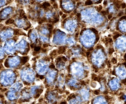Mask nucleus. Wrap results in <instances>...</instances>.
Here are the masks:
<instances>
[{"label":"nucleus","mask_w":126,"mask_h":104,"mask_svg":"<svg viewBox=\"0 0 126 104\" xmlns=\"http://www.w3.org/2000/svg\"><path fill=\"white\" fill-rule=\"evenodd\" d=\"M116 48L120 52H125L126 51V37L125 36H120L119 37L115 43Z\"/></svg>","instance_id":"14"},{"label":"nucleus","mask_w":126,"mask_h":104,"mask_svg":"<svg viewBox=\"0 0 126 104\" xmlns=\"http://www.w3.org/2000/svg\"><path fill=\"white\" fill-rule=\"evenodd\" d=\"M56 76V71L54 69H50L47 72L46 75V83L47 84H52L54 82V80Z\"/></svg>","instance_id":"18"},{"label":"nucleus","mask_w":126,"mask_h":104,"mask_svg":"<svg viewBox=\"0 0 126 104\" xmlns=\"http://www.w3.org/2000/svg\"><path fill=\"white\" fill-rule=\"evenodd\" d=\"M56 66L59 69H62V68H64L65 66V61H62V60H59V61H57L56 63Z\"/></svg>","instance_id":"36"},{"label":"nucleus","mask_w":126,"mask_h":104,"mask_svg":"<svg viewBox=\"0 0 126 104\" xmlns=\"http://www.w3.org/2000/svg\"><path fill=\"white\" fill-rule=\"evenodd\" d=\"M120 87V83L119 81L116 78H113L109 82V88L112 91H116Z\"/></svg>","instance_id":"23"},{"label":"nucleus","mask_w":126,"mask_h":104,"mask_svg":"<svg viewBox=\"0 0 126 104\" xmlns=\"http://www.w3.org/2000/svg\"><path fill=\"white\" fill-rule=\"evenodd\" d=\"M19 2L20 3H22L24 5H26V4H28L29 2H30V0H19Z\"/></svg>","instance_id":"41"},{"label":"nucleus","mask_w":126,"mask_h":104,"mask_svg":"<svg viewBox=\"0 0 126 104\" xmlns=\"http://www.w3.org/2000/svg\"><path fill=\"white\" fill-rule=\"evenodd\" d=\"M39 33H40V35H42L48 36L50 32V30L47 27H42L40 28Z\"/></svg>","instance_id":"30"},{"label":"nucleus","mask_w":126,"mask_h":104,"mask_svg":"<svg viewBox=\"0 0 126 104\" xmlns=\"http://www.w3.org/2000/svg\"><path fill=\"white\" fill-rule=\"evenodd\" d=\"M22 88H23V84H22V83L20 82V81H17V82L14 83L10 87L11 89H13V90H14V91H16V92H21Z\"/></svg>","instance_id":"25"},{"label":"nucleus","mask_w":126,"mask_h":104,"mask_svg":"<svg viewBox=\"0 0 126 104\" xmlns=\"http://www.w3.org/2000/svg\"><path fill=\"white\" fill-rule=\"evenodd\" d=\"M79 96L81 97V99L82 100V101H87L89 100V97H90V92L89 91L85 89V88H83L81 90L79 91Z\"/></svg>","instance_id":"22"},{"label":"nucleus","mask_w":126,"mask_h":104,"mask_svg":"<svg viewBox=\"0 0 126 104\" xmlns=\"http://www.w3.org/2000/svg\"><path fill=\"white\" fill-rule=\"evenodd\" d=\"M105 60V55L102 49L96 50L92 55L91 61L96 67H101Z\"/></svg>","instance_id":"6"},{"label":"nucleus","mask_w":126,"mask_h":104,"mask_svg":"<svg viewBox=\"0 0 126 104\" xmlns=\"http://www.w3.org/2000/svg\"><path fill=\"white\" fill-rule=\"evenodd\" d=\"M22 63V58H21L19 56H11L8 57L5 61V66L9 69H16L18 68Z\"/></svg>","instance_id":"7"},{"label":"nucleus","mask_w":126,"mask_h":104,"mask_svg":"<svg viewBox=\"0 0 126 104\" xmlns=\"http://www.w3.org/2000/svg\"><path fill=\"white\" fill-rule=\"evenodd\" d=\"M93 104H108V101L104 97L99 96L94 99Z\"/></svg>","instance_id":"26"},{"label":"nucleus","mask_w":126,"mask_h":104,"mask_svg":"<svg viewBox=\"0 0 126 104\" xmlns=\"http://www.w3.org/2000/svg\"><path fill=\"white\" fill-rule=\"evenodd\" d=\"M80 42L84 46L87 48L93 46L96 42L95 33L89 29L84 30L80 36Z\"/></svg>","instance_id":"3"},{"label":"nucleus","mask_w":126,"mask_h":104,"mask_svg":"<svg viewBox=\"0 0 126 104\" xmlns=\"http://www.w3.org/2000/svg\"><path fill=\"white\" fill-rule=\"evenodd\" d=\"M108 11H109L110 13H115V12H116V9H115L114 6H113V5H110L109 8H108Z\"/></svg>","instance_id":"39"},{"label":"nucleus","mask_w":126,"mask_h":104,"mask_svg":"<svg viewBox=\"0 0 126 104\" xmlns=\"http://www.w3.org/2000/svg\"><path fill=\"white\" fill-rule=\"evenodd\" d=\"M0 104H4V103H3V102H2V101L0 100Z\"/></svg>","instance_id":"47"},{"label":"nucleus","mask_w":126,"mask_h":104,"mask_svg":"<svg viewBox=\"0 0 126 104\" xmlns=\"http://www.w3.org/2000/svg\"><path fill=\"white\" fill-rule=\"evenodd\" d=\"M68 85L69 86H72V87H77L79 85V82L76 79H71L68 81Z\"/></svg>","instance_id":"32"},{"label":"nucleus","mask_w":126,"mask_h":104,"mask_svg":"<svg viewBox=\"0 0 126 104\" xmlns=\"http://www.w3.org/2000/svg\"><path fill=\"white\" fill-rule=\"evenodd\" d=\"M39 38H40V40H41L42 42H44V43H47V42L49 41V38H48L47 36H45V35H39Z\"/></svg>","instance_id":"38"},{"label":"nucleus","mask_w":126,"mask_h":104,"mask_svg":"<svg viewBox=\"0 0 126 104\" xmlns=\"http://www.w3.org/2000/svg\"><path fill=\"white\" fill-rule=\"evenodd\" d=\"M77 24H78V23H77V21L76 19H68L65 22L64 27H65V29L68 32L72 33H74L76 30V29L77 27Z\"/></svg>","instance_id":"13"},{"label":"nucleus","mask_w":126,"mask_h":104,"mask_svg":"<svg viewBox=\"0 0 126 104\" xmlns=\"http://www.w3.org/2000/svg\"><path fill=\"white\" fill-rule=\"evenodd\" d=\"M31 97L32 96L30 91H28L27 89H25L20 92V96L19 97V102H27L29 101Z\"/></svg>","instance_id":"17"},{"label":"nucleus","mask_w":126,"mask_h":104,"mask_svg":"<svg viewBox=\"0 0 126 104\" xmlns=\"http://www.w3.org/2000/svg\"><path fill=\"white\" fill-rule=\"evenodd\" d=\"M116 75L121 78V79H125L126 78V68L124 66H119L118 67L116 70Z\"/></svg>","instance_id":"19"},{"label":"nucleus","mask_w":126,"mask_h":104,"mask_svg":"<svg viewBox=\"0 0 126 104\" xmlns=\"http://www.w3.org/2000/svg\"><path fill=\"white\" fill-rule=\"evenodd\" d=\"M91 3H92V2H91V1H90V0H88V2H86V5H91Z\"/></svg>","instance_id":"44"},{"label":"nucleus","mask_w":126,"mask_h":104,"mask_svg":"<svg viewBox=\"0 0 126 104\" xmlns=\"http://www.w3.org/2000/svg\"><path fill=\"white\" fill-rule=\"evenodd\" d=\"M19 76L21 80L25 83H32L35 81V72L31 67H23L19 71Z\"/></svg>","instance_id":"4"},{"label":"nucleus","mask_w":126,"mask_h":104,"mask_svg":"<svg viewBox=\"0 0 126 104\" xmlns=\"http://www.w3.org/2000/svg\"><path fill=\"white\" fill-rule=\"evenodd\" d=\"M41 90L42 89L39 86H33L30 89V92L33 97H36L39 95V94H40L39 92H41Z\"/></svg>","instance_id":"24"},{"label":"nucleus","mask_w":126,"mask_h":104,"mask_svg":"<svg viewBox=\"0 0 126 104\" xmlns=\"http://www.w3.org/2000/svg\"><path fill=\"white\" fill-rule=\"evenodd\" d=\"M122 98H123V100H125V102L126 103V95H124V96L122 97Z\"/></svg>","instance_id":"45"},{"label":"nucleus","mask_w":126,"mask_h":104,"mask_svg":"<svg viewBox=\"0 0 126 104\" xmlns=\"http://www.w3.org/2000/svg\"><path fill=\"white\" fill-rule=\"evenodd\" d=\"M36 1L37 2H42L44 1V0H36Z\"/></svg>","instance_id":"46"},{"label":"nucleus","mask_w":126,"mask_h":104,"mask_svg":"<svg viewBox=\"0 0 126 104\" xmlns=\"http://www.w3.org/2000/svg\"><path fill=\"white\" fill-rule=\"evenodd\" d=\"M119 30L122 33H126V19H122L119 21L118 24Z\"/></svg>","instance_id":"28"},{"label":"nucleus","mask_w":126,"mask_h":104,"mask_svg":"<svg viewBox=\"0 0 126 104\" xmlns=\"http://www.w3.org/2000/svg\"><path fill=\"white\" fill-rule=\"evenodd\" d=\"M71 74L77 78H81L84 76L85 74V69L82 63L79 62H74L71 65L70 67Z\"/></svg>","instance_id":"5"},{"label":"nucleus","mask_w":126,"mask_h":104,"mask_svg":"<svg viewBox=\"0 0 126 104\" xmlns=\"http://www.w3.org/2000/svg\"><path fill=\"white\" fill-rule=\"evenodd\" d=\"M49 6V3H47V2H45V3H44L43 5H42V7L44 8H46L47 7H48Z\"/></svg>","instance_id":"42"},{"label":"nucleus","mask_w":126,"mask_h":104,"mask_svg":"<svg viewBox=\"0 0 126 104\" xmlns=\"http://www.w3.org/2000/svg\"><path fill=\"white\" fill-rule=\"evenodd\" d=\"M8 3V0H0V8L5 5Z\"/></svg>","instance_id":"40"},{"label":"nucleus","mask_w":126,"mask_h":104,"mask_svg":"<svg viewBox=\"0 0 126 104\" xmlns=\"http://www.w3.org/2000/svg\"><path fill=\"white\" fill-rule=\"evenodd\" d=\"M5 97L9 102H14L19 98V92L9 89L5 93Z\"/></svg>","instance_id":"16"},{"label":"nucleus","mask_w":126,"mask_h":104,"mask_svg":"<svg viewBox=\"0 0 126 104\" xmlns=\"http://www.w3.org/2000/svg\"><path fill=\"white\" fill-rule=\"evenodd\" d=\"M47 100L50 103H53L56 100V94L53 92H50L47 94Z\"/></svg>","instance_id":"29"},{"label":"nucleus","mask_w":126,"mask_h":104,"mask_svg":"<svg viewBox=\"0 0 126 104\" xmlns=\"http://www.w3.org/2000/svg\"><path fill=\"white\" fill-rule=\"evenodd\" d=\"M15 30L11 27L5 28L0 32V41H7L10 40L15 34Z\"/></svg>","instance_id":"10"},{"label":"nucleus","mask_w":126,"mask_h":104,"mask_svg":"<svg viewBox=\"0 0 126 104\" xmlns=\"http://www.w3.org/2000/svg\"><path fill=\"white\" fill-rule=\"evenodd\" d=\"M29 38L32 41V43H36L38 39V34L35 30H32L29 33Z\"/></svg>","instance_id":"27"},{"label":"nucleus","mask_w":126,"mask_h":104,"mask_svg":"<svg viewBox=\"0 0 126 104\" xmlns=\"http://www.w3.org/2000/svg\"><path fill=\"white\" fill-rule=\"evenodd\" d=\"M15 24L19 28H27L29 26V23L23 18H19V19H16Z\"/></svg>","instance_id":"21"},{"label":"nucleus","mask_w":126,"mask_h":104,"mask_svg":"<svg viewBox=\"0 0 126 104\" xmlns=\"http://www.w3.org/2000/svg\"><path fill=\"white\" fill-rule=\"evenodd\" d=\"M16 41L14 39H10L8 40L7 41H5V43L4 44L3 48L4 50L5 51V53H7L8 54L10 55H13L15 52H16Z\"/></svg>","instance_id":"11"},{"label":"nucleus","mask_w":126,"mask_h":104,"mask_svg":"<svg viewBox=\"0 0 126 104\" xmlns=\"http://www.w3.org/2000/svg\"><path fill=\"white\" fill-rule=\"evenodd\" d=\"M81 19L83 22L92 25H99L104 22V17L95 8H92L82 11Z\"/></svg>","instance_id":"1"},{"label":"nucleus","mask_w":126,"mask_h":104,"mask_svg":"<svg viewBox=\"0 0 126 104\" xmlns=\"http://www.w3.org/2000/svg\"><path fill=\"white\" fill-rule=\"evenodd\" d=\"M45 17L47 19H50L53 17V13L51 11H47L46 13H45Z\"/></svg>","instance_id":"37"},{"label":"nucleus","mask_w":126,"mask_h":104,"mask_svg":"<svg viewBox=\"0 0 126 104\" xmlns=\"http://www.w3.org/2000/svg\"><path fill=\"white\" fill-rule=\"evenodd\" d=\"M62 8L67 12H70L75 8V5L72 0H62Z\"/></svg>","instance_id":"15"},{"label":"nucleus","mask_w":126,"mask_h":104,"mask_svg":"<svg viewBox=\"0 0 126 104\" xmlns=\"http://www.w3.org/2000/svg\"><path fill=\"white\" fill-rule=\"evenodd\" d=\"M5 57V51L4 50L3 46H0V61H2Z\"/></svg>","instance_id":"33"},{"label":"nucleus","mask_w":126,"mask_h":104,"mask_svg":"<svg viewBox=\"0 0 126 104\" xmlns=\"http://www.w3.org/2000/svg\"><path fill=\"white\" fill-rule=\"evenodd\" d=\"M16 49L21 54H25L28 52L29 49V45L28 42L25 39L22 38L18 43L16 44Z\"/></svg>","instance_id":"12"},{"label":"nucleus","mask_w":126,"mask_h":104,"mask_svg":"<svg viewBox=\"0 0 126 104\" xmlns=\"http://www.w3.org/2000/svg\"><path fill=\"white\" fill-rule=\"evenodd\" d=\"M72 53H73V54L75 56H79L80 55V53H81V49L79 48V47H76V48H74L73 49H72Z\"/></svg>","instance_id":"35"},{"label":"nucleus","mask_w":126,"mask_h":104,"mask_svg":"<svg viewBox=\"0 0 126 104\" xmlns=\"http://www.w3.org/2000/svg\"><path fill=\"white\" fill-rule=\"evenodd\" d=\"M66 44H68L69 46H73V45H74V44H75V40H74V38H72V37L68 38L67 40H66Z\"/></svg>","instance_id":"34"},{"label":"nucleus","mask_w":126,"mask_h":104,"mask_svg":"<svg viewBox=\"0 0 126 104\" xmlns=\"http://www.w3.org/2000/svg\"><path fill=\"white\" fill-rule=\"evenodd\" d=\"M91 1L94 3H99L102 0H91Z\"/></svg>","instance_id":"43"},{"label":"nucleus","mask_w":126,"mask_h":104,"mask_svg":"<svg viewBox=\"0 0 126 104\" xmlns=\"http://www.w3.org/2000/svg\"><path fill=\"white\" fill-rule=\"evenodd\" d=\"M66 40L67 38L65 33L58 30L53 35V43L56 45H62L66 44Z\"/></svg>","instance_id":"9"},{"label":"nucleus","mask_w":126,"mask_h":104,"mask_svg":"<svg viewBox=\"0 0 126 104\" xmlns=\"http://www.w3.org/2000/svg\"><path fill=\"white\" fill-rule=\"evenodd\" d=\"M16 73L11 69H3L0 72V86L9 87L11 86L16 80Z\"/></svg>","instance_id":"2"},{"label":"nucleus","mask_w":126,"mask_h":104,"mask_svg":"<svg viewBox=\"0 0 126 104\" xmlns=\"http://www.w3.org/2000/svg\"><path fill=\"white\" fill-rule=\"evenodd\" d=\"M82 100L81 99V97L79 96L76 97L72 98L71 100H69V104H82Z\"/></svg>","instance_id":"31"},{"label":"nucleus","mask_w":126,"mask_h":104,"mask_svg":"<svg viewBox=\"0 0 126 104\" xmlns=\"http://www.w3.org/2000/svg\"><path fill=\"white\" fill-rule=\"evenodd\" d=\"M48 68H49V63L45 60L41 59L38 61L36 64V72L40 75H45L48 71Z\"/></svg>","instance_id":"8"},{"label":"nucleus","mask_w":126,"mask_h":104,"mask_svg":"<svg viewBox=\"0 0 126 104\" xmlns=\"http://www.w3.org/2000/svg\"><path fill=\"white\" fill-rule=\"evenodd\" d=\"M13 12V8L11 7H8L3 9L0 13V19H7Z\"/></svg>","instance_id":"20"}]
</instances>
